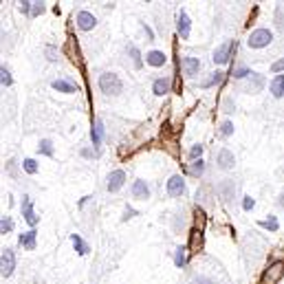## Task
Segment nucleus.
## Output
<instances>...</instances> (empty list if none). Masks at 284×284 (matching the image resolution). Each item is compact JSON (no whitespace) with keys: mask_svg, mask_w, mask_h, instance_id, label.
I'll return each mask as SVG.
<instances>
[{"mask_svg":"<svg viewBox=\"0 0 284 284\" xmlns=\"http://www.w3.org/2000/svg\"><path fill=\"white\" fill-rule=\"evenodd\" d=\"M99 90L104 95H119L124 90V84H122V80H119V75L101 73L99 75Z\"/></svg>","mask_w":284,"mask_h":284,"instance_id":"1","label":"nucleus"},{"mask_svg":"<svg viewBox=\"0 0 284 284\" xmlns=\"http://www.w3.org/2000/svg\"><path fill=\"white\" fill-rule=\"evenodd\" d=\"M271 40H273V33H271L269 29H256V31H251L247 44H249L251 49H262V46H267Z\"/></svg>","mask_w":284,"mask_h":284,"instance_id":"2","label":"nucleus"},{"mask_svg":"<svg viewBox=\"0 0 284 284\" xmlns=\"http://www.w3.org/2000/svg\"><path fill=\"white\" fill-rule=\"evenodd\" d=\"M282 275H284V262H282V260H277V262H273L262 273V280H260V284H277V282L282 280Z\"/></svg>","mask_w":284,"mask_h":284,"instance_id":"3","label":"nucleus"},{"mask_svg":"<svg viewBox=\"0 0 284 284\" xmlns=\"http://www.w3.org/2000/svg\"><path fill=\"white\" fill-rule=\"evenodd\" d=\"M0 269H3V277H9L16 269V251L14 249H5L3 258H0Z\"/></svg>","mask_w":284,"mask_h":284,"instance_id":"4","label":"nucleus"},{"mask_svg":"<svg viewBox=\"0 0 284 284\" xmlns=\"http://www.w3.org/2000/svg\"><path fill=\"white\" fill-rule=\"evenodd\" d=\"M167 194H170L172 198H179V196L185 194V181H183V177L174 174V177L167 181Z\"/></svg>","mask_w":284,"mask_h":284,"instance_id":"5","label":"nucleus"},{"mask_svg":"<svg viewBox=\"0 0 284 284\" xmlns=\"http://www.w3.org/2000/svg\"><path fill=\"white\" fill-rule=\"evenodd\" d=\"M262 88H264V77L260 73H251L249 80H247L245 86H243L245 93H260Z\"/></svg>","mask_w":284,"mask_h":284,"instance_id":"6","label":"nucleus"},{"mask_svg":"<svg viewBox=\"0 0 284 284\" xmlns=\"http://www.w3.org/2000/svg\"><path fill=\"white\" fill-rule=\"evenodd\" d=\"M95 25H97V18L90 14V11H80L77 14V27L82 31H90V29H95Z\"/></svg>","mask_w":284,"mask_h":284,"instance_id":"7","label":"nucleus"},{"mask_svg":"<svg viewBox=\"0 0 284 284\" xmlns=\"http://www.w3.org/2000/svg\"><path fill=\"white\" fill-rule=\"evenodd\" d=\"M124 181H126V172L124 170H112L110 174H108V192H117V190H122V185H124Z\"/></svg>","mask_w":284,"mask_h":284,"instance_id":"8","label":"nucleus"},{"mask_svg":"<svg viewBox=\"0 0 284 284\" xmlns=\"http://www.w3.org/2000/svg\"><path fill=\"white\" fill-rule=\"evenodd\" d=\"M22 216H25V220H27L31 227L38 225V216H35L33 203H31V198H29V196H22Z\"/></svg>","mask_w":284,"mask_h":284,"instance_id":"9","label":"nucleus"},{"mask_svg":"<svg viewBox=\"0 0 284 284\" xmlns=\"http://www.w3.org/2000/svg\"><path fill=\"white\" fill-rule=\"evenodd\" d=\"M232 49H234L232 42H225V44H220L218 49L214 51V62H216V64H227V62H229V53H232Z\"/></svg>","mask_w":284,"mask_h":284,"instance_id":"10","label":"nucleus"},{"mask_svg":"<svg viewBox=\"0 0 284 284\" xmlns=\"http://www.w3.org/2000/svg\"><path fill=\"white\" fill-rule=\"evenodd\" d=\"M132 196L135 198H141V201H146V198L150 196V187H148V183L146 181H135V183H132Z\"/></svg>","mask_w":284,"mask_h":284,"instance_id":"11","label":"nucleus"},{"mask_svg":"<svg viewBox=\"0 0 284 284\" xmlns=\"http://www.w3.org/2000/svg\"><path fill=\"white\" fill-rule=\"evenodd\" d=\"M183 71L187 77H194L198 71H201V60L198 58H185L183 60Z\"/></svg>","mask_w":284,"mask_h":284,"instance_id":"12","label":"nucleus"},{"mask_svg":"<svg viewBox=\"0 0 284 284\" xmlns=\"http://www.w3.org/2000/svg\"><path fill=\"white\" fill-rule=\"evenodd\" d=\"M234 163H236V159H234L232 150H227V148L220 150V152H218V167H222V170H232Z\"/></svg>","mask_w":284,"mask_h":284,"instance_id":"13","label":"nucleus"},{"mask_svg":"<svg viewBox=\"0 0 284 284\" xmlns=\"http://www.w3.org/2000/svg\"><path fill=\"white\" fill-rule=\"evenodd\" d=\"M216 192L220 194L222 201H229V198H234V192H236L234 181H222L220 185H216Z\"/></svg>","mask_w":284,"mask_h":284,"instance_id":"14","label":"nucleus"},{"mask_svg":"<svg viewBox=\"0 0 284 284\" xmlns=\"http://www.w3.org/2000/svg\"><path fill=\"white\" fill-rule=\"evenodd\" d=\"M190 31H192L190 16H187L185 11H181V16H179V33H181V38L187 40V38H190Z\"/></svg>","mask_w":284,"mask_h":284,"instance_id":"15","label":"nucleus"},{"mask_svg":"<svg viewBox=\"0 0 284 284\" xmlns=\"http://www.w3.org/2000/svg\"><path fill=\"white\" fill-rule=\"evenodd\" d=\"M35 236H38V232H35V229H29V232L20 234L18 243H20V247H25V249H35Z\"/></svg>","mask_w":284,"mask_h":284,"instance_id":"16","label":"nucleus"},{"mask_svg":"<svg viewBox=\"0 0 284 284\" xmlns=\"http://www.w3.org/2000/svg\"><path fill=\"white\" fill-rule=\"evenodd\" d=\"M152 93L159 95V97H163L165 93H170V80H167V77H159V80H154Z\"/></svg>","mask_w":284,"mask_h":284,"instance_id":"17","label":"nucleus"},{"mask_svg":"<svg viewBox=\"0 0 284 284\" xmlns=\"http://www.w3.org/2000/svg\"><path fill=\"white\" fill-rule=\"evenodd\" d=\"M101 137H104V124H101V119H95V126H93V130H90L93 146H99V143H101Z\"/></svg>","mask_w":284,"mask_h":284,"instance_id":"18","label":"nucleus"},{"mask_svg":"<svg viewBox=\"0 0 284 284\" xmlns=\"http://www.w3.org/2000/svg\"><path fill=\"white\" fill-rule=\"evenodd\" d=\"M201 247H203V232L201 229H194L190 236V249L196 253V251H201Z\"/></svg>","mask_w":284,"mask_h":284,"instance_id":"19","label":"nucleus"},{"mask_svg":"<svg viewBox=\"0 0 284 284\" xmlns=\"http://www.w3.org/2000/svg\"><path fill=\"white\" fill-rule=\"evenodd\" d=\"M51 86L53 90H58V93H75V86L71 82H66V80H55V82H51Z\"/></svg>","mask_w":284,"mask_h":284,"instance_id":"20","label":"nucleus"},{"mask_svg":"<svg viewBox=\"0 0 284 284\" xmlns=\"http://www.w3.org/2000/svg\"><path fill=\"white\" fill-rule=\"evenodd\" d=\"M271 93H273V97H284V73L271 82Z\"/></svg>","mask_w":284,"mask_h":284,"instance_id":"21","label":"nucleus"},{"mask_svg":"<svg viewBox=\"0 0 284 284\" xmlns=\"http://www.w3.org/2000/svg\"><path fill=\"white\" fill-rule=\"evenodd\" d=\"M146 62L150 66H163V64H165V55H163L161 51H150L146 55Z\"/></svg>","mask_w":284,"mask_h":284,"instance_id":"22","label":"nucleus"},{"mask_svg":"<svg viewBox=\"0 0 284 284\" xmlns=\"http://www.w3.org/2000/svg\"><path fill=\"white\" fill-rule=\"evenodd\" d=\"M71 240H73V245H75V251L80 253V256H86V253H88V245L80 238V234H71Z\"/></svg>","mask_w":284,"mask_h":284,"instance_id":"23","label":"nucleus"},{"mask_svg":"<svg viewBox=\"0 0 284 284\" xmlns=\"http://www.w3.org/2000/svg\"><path fill=\"white\" fill-rule=\"evenodd\" d=\"M185 262H187V258H185V249H183V247H179V249L174 251V264H177L179 269H183V267H185Z\"/></svg>","mask_w":284,"mask_h":284,"instance_id":"24","label":"nucleus"},{"mask_svg":"<svg viewBox=\"0 0 284 284\" xmlns=\"http://www.w3.org/2000/svg\"><path fill=\"white\" fill-rule=\"evenodd\" d=\"M260 227L269 229V232H277V227H280V222H277L275 216H269L267 220H260Z\"/></svg>","mask_w":284,"mask_h":284,"instance_id":"25","label":"nucleus"},{"mask_svg":"<svg viewBox=\"0 0 284 284\" xmlns=\"http://www.w3.org/2000/svg\"><path fill=\"white\" fill-rule=\"evenodd\" d=\"M222 80H225V73H222V71H216V73L211 75L207 82H203V86H205V88H207V86H214V84H220Z\"/></svg>","mask_w":284,"mask_h":284,"instance_id":"26","label":"nucleus"},{"mask_svg":"<svg viewBox=\"0 0 284 284\" xmlns=\"http://www.w3.org/2000/svg\"><path fill=\"white\" fill-rule=\"evenodd\" d=\"M40 152L46 154V156H53V143L49 141V139H42L40 141Z\"/></svg>","mask_w":284,"mask_h":284,"instance_id":"27","label":"nucleus"},{"mask_svg":"<svg viewBox=\"0 0 284 284\" xmlns=\"http://www.w3.org/2000/svg\"><path fill=\"white\" fill-rule=\"evenodd\" d=\"M203 172H205V163L203 161H194V163H192V167H190L192 177H201Z\"/></svg>","mask_w":284,"mask_h":284,"instance_id":"28","label":"nucleus"},{"mask_svg":"<svg viewBox=\"0 0 284 284\" xmlns=\"http://www.w3.org/2000/svg\"><path fill=\"white\" fill-rule=\"evenodd\" d=\"M128 53H130V58H132V64H135V69H139V66H141V53H139V49H137V46H130Z\"/></svg>","mask_w":284,"mask_h":284,"instance_id":"29","label":"nucleus"},{"mask_svg":"<svg viewBox=\"0 0 284 284\" xmlns=\"http://www.w3.org/2000/svg\"><path fill=\"white\" fill-rule=\"evenodd\" d=\"M22 167H25L27 174H35V172H38V163H35L33 159H25V161H22Z\"/></svg>","mask_w":284,"mask_h":284,"instance_id":"30","label":"nucleus"},{"mask_svg":"<svg viewBox=\"0 0 284 284\" xmlns=\"http://www.w3.org/2000/svg\"><path fill=\"white\" fill-rule=\"evenodd\" d=\"M0 82H3V86H11L14 84V80H11V73H9V69H0Z\"/></svg>","mask_w":284,"mask_h":284,"instance_id":"31","label":"nucleus"},{"mask_svg":"<svg viewBox=\"0 0 284 284\" xmlns=\"http://www.w3.org/2000/svg\"><path fill=\"white\" fill-rule=\"evenodd\" d=\"M11 229H14V220H11L9 216H5L3 222H0V234H9Z\"/></svg>","mask_w":284,"mask_h":284,"instance_id":"32","label":"nucleus"},{"mask_svg":"<svg viewBox=\"0 0 284 284\" xmlns=\"http://www.w3.org/2000/svg\"><path fill=\"white\" fill-rule=\"evenodd\" d=\"M249 75H251V71L245 69V66H238V69L234 71V77H236V80H245V77H249Z\"/></svg>","mask_w":284,"mask_h":284,"instance_id":"33","label":"nucleus"},{"mask_svg":"<svg viewBox=\"0 0 284 284\" xmlns=\"http://www.w3.org/2000/svg\"><path fill=\"white\" fill-rule=\"evenodd\" d=\"M234 132V124L232 122H222L220 126V137H229Z\"/></svg>","mask_w":284,"mask_h":284,"instance_id":"34","label":"nucleus"},{"mask_svg":"<svg viewBox=\"0 0 284 284\" xmlns=\"http://www.w3.org/2000/svg\"><path fill=\"white\" fill-rule=\"evenodd\" d=\"M40 14H44V3H33L31 16H29V18H35V16H40Z\"/></svg>","mask_w":284,"mask_h":284,"instance_id":"35","label":"nucleus"},{"mask_svg":"<svg viewBox=\"0 0 284 284\" xmlns=\"http://www.w3.org/2000/svg\"><path fill=\"white\" fill-rule=\"evenodd\" d=\"M203 225H205V214H203L201 207H196V229L203 232Z\"/></svg>","mask_w":284,"mask_h":284,"instance_id":"36","label":"nucleus"},{"mask_svg":"<svg viewBox=\"0 0 284 284\" xmlns=\"http://www.w3.org/2000/svg\"><path fill=\"white\" fill-rule=\"evenodd\" d=\"M31 7H33V3H29V0H22L20 3V11L25 16H31Z\"/></svg>","mask_w":284,"mask_h":284,"instance_id":"37","label":"nucleus"},{"mask_svg":"<svg viewBox=\"0 0 284 284\" xmlns=\"http://www.w3.org/2000/svg\"><path fill=\"white\" fill-rule=\"evenodd\" d=\"M201 154H203V146H194L190 150V159H198V161H201Z\"/></svg>","mask_w":284,"mask_h":284,"instance_id":"38","label":"nucleus"},{"mask_svg":"<svg viewBox=\"0 0 284 284\" xmlns=\"http://www.w3.org/2000/svg\"><path fill=\"white\" fill-rule=\"evenodd\" d=\"M271 71H273V73H282L284 71V60H277V62L271 64Z\"/></svg>","mask_w":284,"mask_h":284,"instance_id":"39","label":"nucleus"},{"mask_svg":"<svg viewBox=\"0 0 284 284\" xmlns=\"http://www.w3.org/2000/svg\"><path fill=\"white\" fill-rule=\"evenodd\" d=\"M253 205H256V201H253L251 196H245V201H243V209H245V211H249V209H253Z\"/></svg>","mask_w":284,"mask_h":284,"instance_id":"40","label":"nucleus"},{"mask_svg":"<svg viewBox=\"0 0 284 284\" xmlns=\"http://www.w3.org/2000/svg\"><path fill=\"white\" fill-rule=\"evenodd\" d=\"M46 55H49L51 62H55V60H58V51L53 49V46H46Z\"/></svg>","mask_w":284,"mask_h":284,"instance_id":"41","label":"nucleus"},{"mask_svg":"<svg viewBox=\"0 0 284 284\" xmlns=\"http://www.w3.org/2000/svg\"><path fill=\"white\" fill-rule=\"evenodd\" d=\"M192 284H214V282H211L209 277H205V275H198V277H194V282Z\"/></svg>","mask_w":284,"mask_h":284,"instance_id":"42","label":"nucleus"},{"mask_svg":"<svg viewBox=\"0 0 284 284\" xmlns=\"http://www.w3.org/2000/svg\"><path fill=\"white\" fill-rule=\"evenodd\" d=\"M132 216H137V211L132 209V207H126V211H124V220H128V218H132Z\"/></svg>","mask_w":284,"mask_h":284,"instance_id":"43","label":"nucleus"},{"mask_svg":"<svg viewBox=\"0 0 284 284\" xmlns=\"http://www.w3.org/2000/svg\"><path fill=\"white\" fill-rule=\"evenodd\" d=\"M143 31H146V35H148V40H152L154 35H152V29H150L148 25H143Z\"/></svg>","mask_w":284,"mask_h":284,"instance_id":"44","label":"nucleus"},{"mask_svg":"<svg viewBox=\"0 0 284 284\" xmlns=\"http://www.w3.org/2000/svg\"><path fill=\"white\" fill-rule=\"evenodd\" d=\"M82 154H84V156H95L97 152H93V150H82Z\"/></svg>","mask_w":284,"mask_h":284,"instance_id":"45","label":"nucleus"},{"mask_svg":"<svg viewBox=\"0 0 284 284\" xmlns=\"http://www.w3.org/2000/svg\"><path fill=\"white\" fill-rule=\"evenodd\" d=\"M277 205H280V207H284V194H280V198H277Z\"/></svg>","mask_w":284,"mask_h":284,"instance_id":"46","label":"nucleus"}]
</instances>
